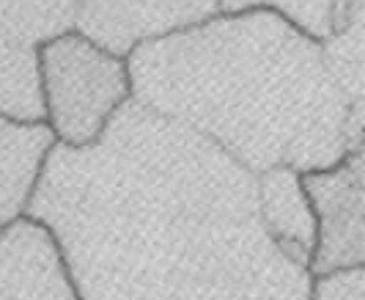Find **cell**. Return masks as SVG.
<instances>
[{"label":"cell","instance_id":"1","mask_svg":"<svg viewBox=\"0 0 365 300\" xmlns=\"http://www.w3.org/2000/svg\"><path fill=\"white\" fill-rule=\"evenodd\" d=\"M28 215L83 300H311L269 237L258 174L135 96L88 146L55 144Z\"/></svg>","mask_w":365,"mask_h":300},{"label":"cell","instance_id":"2","mask_svg":"<svg viewBox=\"0 0 365 300\" xmlns=\"http://www.w3.org/2000/svg\"><path fill=\"white\" fill-rule=\"evenodd\" d=\"M127 61L138 102L206 135L253 174L329 169L354 138L322 41L269 9L220 11L140 44Z\"/></svg>","mask_w":365,"mask_h":300},{"label":"cell","instance_id":"3","mask_svg":"<svg viewBox=\"0 0 365 300\" xmlns=\"http://www.w3.org/2000/svg\"><path fill=\"white\" fill-rule=\"evenodd\" d=\"M41 89L58 144L88 146L132 99L129 61L69 31L41 44Z\"/></svg>","mask_w":365,"mask_h":300},{"label":"cell","instance_id":"4","mask_svg":"<svg viewBox=\"0 0 365 300\" xmlns=\"http://www.w3.org/2000/svg\"><path fill=\"white\" fill-rule=\"evenodd\" d=\"M302 176L319 215L311 273L365 264V132L349 141L335 166Z\"/></svg>","mask_w":365,"mask_h":300},{"label":"cell","instance_id":"5","mask_svg":"<svg viewBox=\"0 0 365 300\" xmlns=\"http://www.w3.org/2000/svg\"><path fill=\"white\" fill-rule=\"evenodd\" d=\"M220 11L222 0H86L74 31L129 58L140 44L195 28Z\"/></svg>","mask_w":365,"mask_h":300},{"label":"cell","instance_id":"6","mask_svg":"<svg viewBox=\"0 0 365 300\" xmlns=\"http://www.w3.org/2000/svg\"><path fill=\"white\" fill-rule=\"evenodd\" d=\"M0 300H83L55 234L31 215L0 231Z\"/></svg>","mask_w":365,"mask_h":300},{"label":"cell","instance_id":"7","mask_svg":"<svg viewBox=\"0 0 365 300\" xmlns=\"http://www.w3.org/2000/svg\"><path fill=\"white\" fill-rule=\"evenodd\" d=\"M258 209L274 245L292 259L311 270L319 243V215L305 188L302 171L274 166L258 174Z\"/></svg>","mask_w":365,"mask_h":300},{"label":"cell","instance_id":"8","mask_svg":"<svg viewBox=\"0 0 365 300\" xmlns=\"http://www.w3.org/2000/svg\"><path fill=\"white\" fill-rule=\"evenodd\" d=\"M55 144L58 138L47 121H19L0 113V226L28 215Z\"/></svg>","mask_w":365,"mask_h":300},{"label":"cell","instance_id":"9","mask_svg":"<svg viewBox=\"0 0 365 300\" xmlns=\"http://www.w3.org/2000/svg\"><path fill=\"white\" fill-rule=\"evenodd\" d=\"M0 113L19 121H47L41 47L0 34Z\"/></svg>","mask_w":365,"mask_h":300},{"label":"cell","instance_id":"10","mask_svg":"<svg viewBox=\"0 0 365 300\" xmlns=\"http://www.w3.org/2000/svg\"><path fill=\"white\" fill-rule=\"evenodd\" d=\"M332 80L346 102L365 99V0H351L335 31L322 41Z\"/></svg>","mask_w":365,"mask_h":300},{"label":"cell","instance_id":"11","mask_svg":"<svg viewBox=\"0 0 365 300\" xmlns=\"http://www.w3.org/2000/svg\"><path fill=\"white\" fill-rule=\"evenodd\" d=\"M83 3L86 0H0V34L41 47L74 31Z\"/></svg>","mask_w":365,"mask_h":300},{"label":"cell","instance_id":"12","mask_svg":"<svg viewBox=\"0 0 365 300\" xmlns=\"http://www.w3.org/2000/svg\"><path fill=\"white\" fill-rule=\"evenodd\" d=\"M247 9H269L316 41H324L338 25V0H222V11Z\"/></svg>","mask_w":365,"mask_h":300},{"label":"cell","instance_id":"13","mask_svg":"<svg viewBox=\"0 0 365 300\" xmlns=\"http://www.w3.org/2000/svg\"><path fill=\"white\" fill-rule=\"evenodd\" d=\"M311 300H365V264L313 276Z\"/></svg>","mask_w":365,"mask_h":300},{"label":"cell","instance_id":"14","mask_svg":"<svg viewBox=\"0 0 365 300\" xmlns=\"http://www.w3.org/2000/svg\"><path fill=\"white\" fill-rule=\"evenodd\" d=\"M0 231H3V226H0Z\"/></svg>","mask_w":365,"mask_h":300}]
</instances>
